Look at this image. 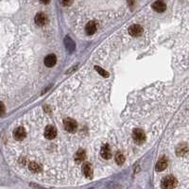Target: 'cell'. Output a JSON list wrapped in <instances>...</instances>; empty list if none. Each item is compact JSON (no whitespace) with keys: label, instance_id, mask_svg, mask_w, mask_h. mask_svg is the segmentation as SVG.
<instances>
[{"label":"cell","instance_id":"cell-1","mask_svg":"<svg viewBox=\"0 0 189 189\" xmlns=\"http://www.w3.org/2000/svg\"><path fill=\"white\" fill-rule=\"evenodd\" d=\"M176 185H177V180L173 176H167L162 180L163 188H174Z\"/></svg>","mask_w":189,"mask_h":189},{"label":"cell","instance_id":"cell-2","mask_svg":"<svg viewBox=\"0 0 189 189\" xmlns=\"http://www.w3.org/2000/svg\"><path fill=\"white\" fill-rule=\"evenodd\" d=\"M63 126H65V129L67 131H70V133H74L77 130L78 125L76 123V121L72 118H65L63 120Z\"/></svg>","mask_w":189,"mask_h":189},{"label":"cell","instance_id":"cell-3","mask_svg":"<svg viewBox=\"0 0 189 189\" xmlns=\"http://www.w3.org/2000/svg\"><path fill=\"white\" fill-rule=\"evenodd\" d=\"M133 140L136 142L138 144H141L143 143L145 141V133L142 130L140 129H135L133 133Z\"/></svg>","mask_w":189,"mask_h":189},{"label":"cell","instance_id":"cell-4","mask_svg":"<svg viewBox=\"0 0 189 189\" xmlns=\"http://www.w3.org/2000/svg\"><path fill=\"white\" fill-rule=\"evenodd\" d=\"M129 33L133 37H138L143 33V28L139 25H133L129 28Z\"/></svg>","mask_w":189,"mask_h":189},{"label":"cell","instance_id":"cell-5","mask_svg":"<svg viewBox=\"0 0 189 189\" xmlns=\"http://www.w3.org/2000/svg\"><path fill=\"white\" fill-rule=\"evenodd\" d=\"M26 135H27V133H26V131H25V129L23 127L17 128V129H15L13 131L14 139H16V140H18V141L23 140V139L26 137Z\"/></svg>","mask_w":189,"mask_h":189},{"label":"cell","instance_id":"cell-6","mask_svg":"<svg viewBox=\"0 0 189 189\" xmlns=\"http://www.w3.org/2000/svg\"><path fill=\"white\" fill-rule=\"evenodd\" d=\"M152 9L157 12H165L166 9V3L163 1V0H157L156 2H154L152 4Z\"/></svg>","mask_w":189,"mask_h":189},{"label":"cell","instance_id":"cell-7","mask_svg":"<svg viewBox=\"0 0 189 189\" xmlns=\"http://www.w3.org/2000/svg\"><path fill=\"white\" fill-rule=\"evenodd\" d=\"M56 135H57V131L53 126H47L45 128V138L51 140V139H54L56 137Z\"/></svg>","mask_w":189,"mask_h":189},{"label":"cell","instance_id":"cell-8","mask_svg":"<svg viewBox=\"0 0 189 189\" xmlns=\"http://www.w3.org/2000/svg\"><path fill=\"white\" fill-rule=\"evenodd\" d=\"M56 62H57V58L54 54H50V55L46 56L45 59V65L47 67L54 66L56 65Z\"/></svg>","mask_w":189,"mask_h":189},{"label":"cell","instance_id":"cell-9","mask_svg":"<svg viewBox=\"0 0 189 189\" xmlns=\"http://www.w3.org/2000/svg\"><path fill=\"white\" fill-rule=\"evenodd\" d=\"M82 172L85 175V177L87 178H92L93 176V170H92V167L91 165L89 163H84L83 166H82Z\"/></svg>","mask_w":189,"mask_h":189},{"label":"cell","instance_id":"cell-10","mask_svg":"<svg viewBox=\"0 0 189 189\" xmlns=\"http://www.w3.org/2000/svg\"><path fill=\"white\" fill-rule=\"evenodd\" d=\"M100 154L104 159H110L112 157V152H111V149H110V147L108 145H105L103 146L102 148H101V151H100Z\"/></svg>","mask_w":189,"mask_h":189},{"label":"cell","instance_id":"cell-11","mask_svg":"<svg viewBox=\"0 0 189 189\" xmlns=\"http://www.w3.org/2000/svg\"><path fill=\"white\" fill-rule=\"evenodd\" d=\"M167 167V161L166 158L160 159L156 164V170L157 171H163Z\"/></svg>","mask_w":189,"mask_h":189},{"label":"cell","instance_id":"cell-12","mask_svg":"<svg viewBox=\"0 0 189 189\" xmlns=\"http://www.w3.org/2000/svg\"><path fill=\"white\" fill-rule=\"evenodd\" d=\"M96 30H97V26H96V24L94 22H89L86 27H85V32H86L88 35H92L96 32Z\"/></svg>","mask_w":189,"mask_h":189},{"label":"cell","instance_id":"cell-13","mask_svg":"<svg viewBox=\"0 0 189 189\" xmlns=\"http://www.w3.org/2000/svg\"><path fill=\"white\" fill-rule=\"evenodd\" d=\"M46 21V18H45V15L44 13H38L36 14V16H35V23L39 26H44L45 23Z\"/></svg>","mask_w":189,"mask_h":189},{"label":"cell","instance_id":"cell-14","mask_svg":"<svg viewBox=\"0 0 189 189\" xmlns=\"http://www.w3.org/2000/svg\"><path fill=\"white\" fill-rule=\"evenodd\" d=\"M85 158V151H82V149H80V151H78L76 155H75V159H76L77 162H82Z\"/></svg>","mask_w":189,"mask_h":189},{"label":"cell","instance_id":"cell-15","mask_svg":"<svg viewBox=\"0 0 189 189\" xmlns=\"http://www.w3.org/2000/svg\"><path fill=\"white\" fill-rule=\"evenodd\" d=\"M115 162H116L117 165H119V166L123 165L124 162H125V157H124V155L121 154L120 152L117 153V154L115 155Z\"/></svg>","mask_w":189,"mask_h":189},{"label":"cell","instance_id":"cell-16","mask_svg":"<svg viewBox=\"0 0 189 189\" xmlns=\"http://www.w3.org/2000/svg\"><path fill=\"white\" fill-rule=\"evenodd\" d=\"M30 169L31 171H33V172H38V171H40L41 167L36 163H30Z\"/></svg>","mask_w":189,"mask_h":189},{"label":"cell","instance_id":"cell-17","mask_svg":"<svg viewBox=\"0 0 189 189\" xmlns=\"http://www.w3.org/2000/svg\"><path fill=\"white\" fill-rule=\"evenodd\" d=\"M95 68L96 70H97V72H98L99 74L101 75L102 77H104V78H107V77H109V74L106 72L105 70H103L101 67H99V66H95Z\"/></svg>","mask_w":189,"mask_h":189},{"label":"cell","instance_id":"cell-18","mask_svg":"<svg viewBox=\"0 0 189 189\" xmlns=\"http://www.w3.org/2000/svg\"><path fill=\"white\" fill-rule=\"evenodd\" d=\"M60 3L63 4V6H69L72 3V0H60Z\"/></svg>","mask_w":189,"mask_h":189},{"label":"cell","instance_id":"cell-19","mask_svg":"<svg viewBox=\"0 0 189 189\" xmlns=\"http://www.w3.org/2000/svg\"><path fill=\"white\" fill-rule=\"evenodd\" d=\"M40 1L43 3V4H47V3H49L50 0H40Z\"/></svg>","mask_w":189,"mask_h":189}]
</instances>
